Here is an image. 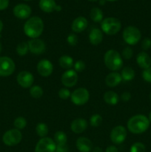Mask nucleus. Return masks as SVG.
I'll return each mask as SVG.
<instances>
[{"label":"nucleus","instance_id":"51","mask_svg":"<svg viewBox=\"0 0 151 152\" xmlns=\"http://www.w3.org/2000/svg\"><path fill=\"white\" fill-rule=\"evenodd\" d=\"M1 44L0 43V53H1Z\"/></svg>","mask_w":151,"mask_h":152},{"label":"nucleus","instance_id":"4","mask_svg":"<svg viewBox=\"0 0 151 152\" xmlns=\"http://www.w3.org/2000/svg\"><path fill=\"white\" fill-rule=\"evenodd\" d=\"M102 32L108 36H114L121 29V22L115 17H107L101 22Z\"/></svg>","mask_w":151,"mask_h":152},{"label":"nucleus","instance_id":"35","mask_svg":"<svg viewBox=\"0 0 151 152\" xmlns=\"http://www.w3.org/2000/svg\"><path fill=\"white\" fill-rule=\"evenodd\" d=\"M70 95L71 92L68 88H62L59 89V92H58V96L62 99H68V98L70 97Z\"/></svg>","mask_w":151,"mask_h":152},{"label":"nucleus","instance_id":"11","mask_svg":"<svg viewBox=\"0 0 151 152\" xmlns=\"http://www.w3.org/2000/svg\"><path fill=\"white\" fill-rule=\"evenodd\" d=\"M61 81L65 88L74 87L78 82V74L73 69L67 70L62 74Z\"/></svg>","mask_w":151,"mask_h":152},{"label":"nucleus","instance_id":"30","mask_svg":"<svg viewBox=\"0 0 151 152\" xmlns=\"http://www.w3.org/2000/svg\"><path fill=\"white\" fill-rule=\"evenodd\" d=\"M16 53L19 56H25L27 53L29 51V48H28V42H22L19 43L16 48Z\"/></svg>","mask_w":151,"mask_h":152},{"label":"nucleus","instance_id":"15","mask_svg":"<svg viewBox=\"0 0 151 152\" xmlns=\"http://www.w3.org/2000/svg\"><path fill=\"white\" fill-rule=\"evenodd\" d=\"M13 15L19 19H28L30 16L32 10L27 4H18L13 7Z\"/></svg>","mask_w":151,"mask_h":152},{"label":"nucleus","instance_id":"28","mask_svg":"<svg viewBox=\"0 0 151 152\" xmlns=\"http://www.w3.org/2000/svg\"><path fill=\"white\" fill-rule=\"evenodd\" d=\"M36 132L40 138L46 137L48 134V126L44 123H38L36 126Z\"/></svg>","mask_w":151,"mask_h":152},{"label":"nucleus","instance_id":"45","mask_svg":"<svg viewBox=\"0 0 151 152\" xmlns=\"http://www.w3.org/2000/svg\"><path fill=\"white\" fill-rule=\"evenodd\" d=\"M62 6L61 5H59V4H57V5H56V10H55V11H58V12H59V11H61V10H62Z\"/></svg>","mask_w":151,"mask_h":152},{"label":"nucleus","instance_id":"6","mask_svg":"<svg viewBox=\"0 0 151 152\" xmlns=\"http://www.w3.org/2000/svg\"><path fill=\"white\" fill-rule=\"evenodd\" d=\"M22 140V134L16 129H10L3 134L2 141L7 146H15L20 143Z\"/></svg>","mask_w":151,"mask_h":152},{"label":"nucleus","instance_id":"37","mask_svg":"<svg viewBox=\"0 0 151 152\" xmlns=\"http://www.w3.org/2000/svg\"><path fill=\"white\" fill-rule=\"evenodd\" d=\"M73 68V70L76 71V72H82V71L86 68L85 62L82 60L76 61V62H74Z\"/></svg>","mask_w":151,"mask_h":152},{"label":"nucleus","instance_id":"53","mask_svg":"<svg viewBox=\"0 0 151 152\" xmlns=\"http://www.w3.org/2000/svg\"><path fill=\"white\" fill-rule=\"evenodd\" d=\"M25 1H31V0H25Z\"/></svg>","mask_w":151,"mask_h":152},{"label":"nucleus","instance_id":"23","mask_svg":"<svg viewBox=\"0 0 151 152\" xmlns=\"http://www.w3.org/2000/svg\"><path fill=\"white\" fill-rule=\"evenodd\" d=\"M104 101L110 105H115L119 101V96L113 91H108L104 94Z\"/></svg>","mask_w":151,"mask_h":152},{"label":"nucleus","instance_id":"13","mask_svg":"<svg viewBox=\"0 0 151 152\" xmlns=\"http://www.w3.org/2000/svg\"><path fill=\"white\" fill-rule=\"evenodd\" d=\"M18 84L23 88H28L33 86L34 82V77L30 72L28 71H22L18 74L16 77Z\"/></svg>","mask_w":151,"mask_h":152},{"label":"nucleus","instance_id":"24","mask_svg":"<svg viewBox=\"0 0 151 152\" xmlns=\"http://www.w3.org/2000/svg\"><path fill=\"white\" fill-rule=\"evenodd\" d=\"M59 64L61 68L69 70L71 69L72 67H73L74 61L71 56H68V55H63L59 59Z\"/></svg>","mask_w":151,"mask_h":152},{"label":"nucleus","instance_id":"49","mask_svg":"<svg viewBox=\"0 0 151 152\" xmlns=\"http://www.w3.org/2000/svg\"><path fill=\"white\" fill-rule=\"evenodd\" d=\"M106 1H111V2H113V1H116L118 0H105Z\"/></svg>","mask_w":151,"mask_h":152},{"label":"nucleus","instance_id":"19","mask_svg":"<svg viewBox=\"0 0 151 152\" xmlns=\"http://www.w3.org/2000/svg\"><path fill=\"white\" fill-rule=\"evenodd\" d=\"M122 81L121 74L117 71H113L108 74L105 77V84L110 88L116 87Z\"/></svg>","mask_w":151,"mask_h":152},{"label":"nucleus","instance_id":"20","mask_svg":"<svg viewBox=\"0 0 151 152\" xmlns=\"http://www.w3.org/2000/svg\"><path fill=\"white\" fill-rule=\"evenodd\" d=\"M88 39L93 45H98L101 44L103 40V32L98 28H93L89 33Z\"/></svg>","mask_w":151,"mask_h":152},{"label":"nucleus","instance_id":"25","mask_svg":"<svg viewBox=\"0 0 151 152\" xmlns=\"http://www.w3.org/2000/svg\"><path fill=\"white\" fill-rule=\"evenodd\" d=\"M121 74L122 80L126 82L133 80L135 78V76H136V73H135V71L133 70V68L128 66L123 68L121 69V74Z\"/></svg>","mask_w":151,"mask_h":152},{"label":"nucleus","instance_id":"17","mask_svg":"<svg viewBox=\"0 0 151 152\" xmlns=\"http://www.w3.org/2000/svg\"><path fill=\"white\" fill-rule=\"evenodd\" d=\"M76 146L79 152H90L93 148V144L89 138L80 137L76 142Z\"/></svg>","mask_w":151,"mask_h":152},{"label":"nucleus","instance_id":"29","mask_svg":"<svg viewBox=\"0 0 151 152\" xmlns=\"http://www.w3.org/2000/svg\"><path fill=\"white\" fill-rule=\"evenodd\" d=\"M30 95L34 99H39L43 95V89L39 86H33L30 88Z\"/></svg>","mask_w":151,"mask_h":152},{"label":"nucleus","instance_id":"48","mask_svg":"<svg viewBox=\"0 0 151 152\" xmlns=\"http://www.w3.org/2000/svg\"><path fill=\"white\" fill-rule=\"evenodd\" d=\"M148 120H149L150 123H151V111L149 113V116H148Z\"/></svg>","mask_w":151,"mask_h":152},{"label":"nucleus","instance_id":"26","mask_svg":"<svg viewBox=\"0 0 151 152\" xmlns=\"http://www.w3.org/2000/svg\"><path fill=\"white\" fill-rule=\"evenodd\" d=\"M90 19L94 22H102L104 19V14L99 7H93L90 13Z\"/></svg>","mask_w":151,"mask_h":152},{"label":"nucleus","instance_id":"27","mask_svg":"<svg viewBox=\"0 0 151 152\" xmlns=\"http://www.w3.org/2000/svg\"><path fill=\"white\" fill-rule=\"evenodd\" d=\"M53 140L56 145H66L68 142V137L64 132L58 131L55 133Z\"/></svg>","mask_w":151,"mask_h":152},{"label":"nucleus","instance_id":"39","mask_svg":"<svg viewBox=\"0 0 151 152\" xmlns=\"http://www.w3.org/2000/svg\"><path fill=\"white\" fill-rule=\"evenodd\" d=\"M141 45H142V48L144 50H147L151 48V39L150 38H144L142 41L141 43Z\"/></svg>","mask_w":151,"mask_h":152},{"label":"nucleus","instance_id":"9","mask_svg":"<svg viewBox=\"0 0 151 152\" xmlns=\"http://www.w3.org/2000/svg\"><path fill=\"white\" fill-rule=\"evenodd\" d=\"M127 131L122 126H117L111 130L110 138L111 142L115 145H120L125 141L127 138Z\"/></svg>","mask_w":151,"mask_h":152},{"label":"nucleus","instance_id":"12","mask_svg":"<svg viewBox=\"0 0 151 152\" xmlns=\"http://www.w3.org/2000/svg\"><path fill=\"white\" fill-rule=\"evenodd\" d=\"M37 72L41 77H48L53 74V65L50 60L47 59H43L38 61L36 66Z\"/></svg>","mask_w":151,"mask_h":152},{"label":"nucleus","instance_id":"34","mask_svg":"<svg viewBox=\"0 0 151 152\" xmlns=\"http://www.w3.org/2000/svg\"><path fill=\"white\" fill-rule=\"evenodd\" d=\"M121 56L125 59H130L133 56V50L130 47L127 46L121 50Z\"/></svg>","mask_w":151,"mask_h":152},{"label":"nucleus","instance_id":"40","mask_svg":"<svg viewBox=\"0 0 151 152\" xmlns=\"http://www.w3.org/2000/svg\"><path fill=\"white\" fill-rule=\"evenodd\" d=\"M120 98H121V99L123 102H128V101H130V99H131V94L128 91L123 92V93L121 94Z\"/></svg>","mask_w":151,"mask_h":152},{"label":"nucleus","instance_id":"46","mask_svg":"<svg viewBox=\"0 0 151 152\" xmlns=\"http://www.w3.org/2000/svg\"><path fill=\"white\" fill-rule=\"evenodd\" d=\"M3 26H4V25H3L2 21H1V19H0V34H1V31H2Z\"/></svg>","mask_w":151,"mask_h":152},{"label":"nucleus","instance_id":"7","mask_svg":"<svg viewBox=\"0 0 151 152\" xmlns=\"http://www.w3.org/2000/svg\"><path fill=\"white\" fill-rule=\"evenodd\" d=\"M90 99V93L85 88H78L71 93L70 99L76 105H83L87 103Z\"/></svg>","mask_w":151,"mask_h":152},{"label":"nucleus","instance_id":"36","mask_svg":"<svg viewBox=\"0 0 151 152\" xmlns=\"http://www.w3.org/2000/svg\"><path fill=\"white\" fill-rule=\"evenodd\" d=\"M78 37H77V35L75 33H71L67 37V42H68V44L69 45L72 46V47L76 45L77 43H78Z\"/></svg>","mask_w":151,"mask_h":152},{"label":"nucleus","instance_id":"8","mask_svg":"<svg viewBox=\"0 0 151 152\" xmlns=\"http://www.w3.org/2000/svg\"><path fill=\"white\" fill-rule=\"evenodd\" d=\"M16 65L13 59L8 56L0 57V77H7L13 74Z\"/></svg>","mask_w":151,"mask_h":152},{"label":"nucleus","instance_id":"44","mask_svg":"<svg viewBox=\"0 0 151 152\" xmlns=\"http://www.w3.org/2000/svg\"><path fill=\"white\" fill-rule=\"evenodd\" d=\"M91 152H103V150H102V148H101V147L96 146L93 148V150H92Z\"/></svg>","mask_w":151,"mask_h":152},{"label":"nucleus","instance_id":"54","mask_svg":"<svg viewBox=\"0 0 151 152\" xmlns=\"http://www.w3.org/2000/svg\"><path fill=\"white\" fill-rule=\"evenodd\" d=\"M131 1H133V0H131Z\"/></svg>","mask_w":151,"mask_h":152},{"label":"nucleus","instance_id":"16","mask_svg":"<svg viewBox=\"0 0 151 152\" xmlns=\"http://www.w3.org/2000/svg\"><path fill=\"white\" fill-rule=\"evenodd\" d=\"M88 22L84 16H78L73 21L71 24V29L75 34H79L85 31Z\"/></svg>","mask_w":151,"mask_h":152},{"label":"nucleus","instance_id":"22","mask_svg":"<svg viewBox=\"0 0 151 152\" xmlns=\"http://www.w3.org/2000/svg\"><path fill=\"white\" fill-rule=\"evenodd\" d=\"M56 5L57 4L55 0H39V2H38L39 8L43 12L47 13L55 11Z\"/></svg>","mask_w":151,"mask_h":152},{"label":"nucleus","instance_id":"3","mask_svg":"<svg viewBox=\"0 0 151 152\" xmlns=\"http://www.w3.org/2000/svg\"><path fill=\"white\" fill-rule=\"evenodd\" d=\"M104 62L107 68L113 71H117L122 69L123 58L117 50L110 49L104 55Z\"/></svg>","mask_w":151,"mask_h":152},{"label":"nucleus","instance_id":"31","mask_svg":"<svg viewBox=\"0 0 151 152\" xmlns=\"http://www.w3.org/2000/svg\"><path fill=\"white\" fill-rule=\"evenodd\" d=\"M13 126H14L15 129H18V130H22L27 126L26 119L23 117H16L13 122Z\"/></svg>","mask_w":151,"mask_h":152},{"label":"nucleus","instance_id":"33","mask_svg":"<svg viewBox=\"0 0 151 152\" xmlns=\"http://www.w3.org/2000/svg\"><path fill=\"white\" fill-rule=\"evenodd\" d=\"M146 146L144 143L141 142H136L131 145L130 148V152H145Z\"/></svg>","mask_w":151,"mask_h":152},{"label":"nucleus","instance_id":"43","mask_svg":"<svg viewBox=\"0 0 151 152\" xmlns=\"http://www.w3.org/2000/svg\"><path fill=\"white\" fill-rule=\"evenodd\" d=\"M105 152H118V150L115 145H109L107 147Z\"/></svg>","mask_w":151,"mask_h":152},{"label":"nucleus","instance_id":"14","mask_svg":"<svg viewBox=\"0 0 151 152\" xmlns=\"http://www.w3.org/2000/svg\"><path fill=\"white\" fill-rule=\"evenodd\" d=\"M29 51L35 55H40L44 53L46 50V45L42 39L39 38L31 39L28 41Z\"/></svg>","mask_w":151,"mask_h":152},{"label":"nucleus","instance_id":"47","mask_svg":"<svg viewBox=\"0 0 151 152\" xmlns=\"http://www.w3.org/2000/svg\"><path fill=\"white\" fill-rule=\"evenodd\" d=\"M99 4H100V5H104V4H105V3H106V1L105 0H99Z\"/></svg>","mask_w":151,"mask_h":152},{"label":"nucleus","instance_id":"52","mask_svg":"<svg viewBox=\"0 0 151 152\" xmlns=\"http://www.w3.org/2000/svg\"><path fill=\"white\" fill-rule=\"evenodd\" d=\"M150 101H151V92H150Z\"/></svg>","mask_w":151,"mask_h":152},{"label":"nucleus","instance_id":"5","mask_svg":"<svg viewBox=\"0 0 151 152\" xmlns=\"http://www.w3.org/2000/svg\"><path fill=\"white\" fill-rule=\"evenodd\" d=\"M124 41L129 45H135L139 42L142 39V33L140 30L135 26H127L124 29L122 33Z\"/></svg>","mask_w":151,"mask_h":152},{"label":"nucleus","instance_id":"42","mask_svg":"<svg viewBox=\"0 0 151 152\" xmlns=\"http://www.w3.org/2000/svg\"><path fill=\"white\" fill-rule=\"evenodd\" d=\"M9 5V0H0V10H4Z\"/></svg>","mask_w":151,"mask_h":152},{"label":"nucleus","instance_id":"2","mask_svg":"<svg viewBox=\"0 0 151 152\" xmlns=\"http://www.w3.org/2000/svg\"><path fill=\"white\" fill-rule=\"evenodd\" d=\"M148 117L143 114H136L128 120L127 123V130L134 134H140L146 132L150 127Z\"/></svg>","mask_w":151,"mask_h":152},{"label":"nucleus","instance_id":"21","mask_svg":"<svg viewBox=\"0 0 151 152\" xmlns=\"http://www.w3.org/2000/svg\"><path fill=\"white\" fill-rule=\"evenodd\" d=\"M136 62L141 68L144 70L151 66V57L147 53L142 51L136 56Z\"/></svg>","mask_w":151,"mask_h":152},{"label":"nucleus","instance_id":"41","mask_svg":"<svg viewBox=\"0 0 151 152\" xmlns=\"http://www.w3.org/2000/svg\"><path fill=\"white\" fill-rule=\"evenodd\" d=\"M55 152H68V147L66 145H56Z\"/></svg>","mask_w":151,"mask_h":152},{"label":"nucleus","instance_id":"32","mask_svg":"<svg viewBox=\"0 0 151 152\" xmlns=\"http://www.w3.org/2000/svg\"><path fill=\"white\" fill-rule=\"evenodd\" d=\"M103 119L100 114H95L92 115L90 118V124L93 127H99L102 123Z\"/></svg>","mask_w":151,"mask_h":152},{"label":"nucleus","instance_id":"50","mask_svg":"<svg viewBox=\"0 0 151 152\" xmlns=\"http://www.w3.org/2000/svg\"><path fill=\"white\" fill-rule=\"evenodd\" d=\"M87 1H92V2H93V1H99V0H87Z\"/></svg>","mask_w":151,"mask_h":152},{"label":"nucleus","instance_id":"18","mask_svg":"<svg viewBox=\"0 0 151 152\" xmlns=\"http://www.w3.org/2000/svg\"><path fill=\"white\" fill-rule=\"evenodd\" d=\"M88 124L85 119L77 118L73 120L70 124V129L73 133L81 134L83 133L87 129Z\"/></svg>","mask_w":151,"mask_h":152},{"label":"nucleus","instance_id":"38","mask_svg":"<svg viewBox=\"0 0 151 152\" xmlns=\"http://www.w3.org/2000/svg\"><path fill=\"white\" fill-rule=\"evenodd\" d=\"M142 78L147 83H151V66L142 71Z\"/></svg>","mask_w":151,"mask_h":152},{"label":"nucleus","instance_id":"10","mask_svg":"<svg viewBox=\"0 0 151 152\" xmlns=\"http://www.w3.org/2000/svg\"><path fill=\"white\" fill-rule=\"evenodd\" d=\"M56 144L52 138L43 137L40 138L36 145L34 152H55Z\"/></svg>","mask_w":151,"mask_h":152},{"label":"nucleus","instance_id":"1","mask_svg":"<svg viewBox=\"0 0 151 152\" xmlns=\"http://www.w3.org/2000/svg\"><path fill=\"white\" fill-rule=\"evenodd\" d=\"M44 25L42 19L38 16L30 17L24 25V33L30 39H37L42 34Z\"/></svg>","mask_w":151,"mask_h":152}]
</instances>
